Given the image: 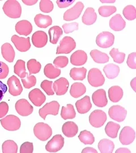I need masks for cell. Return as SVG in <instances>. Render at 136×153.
I'll return each mask as SVG.
<instances>
[{"label":"cell","mask_w":136,"mask_h":153,"mask_svg":"<svg viewBox=\"0 0 136 153\" xmlns=\"http://www.w3.org/2000/svg\"><path fill=\"white\" fill-rule=\"evenodd\" d=\"M27 66L30 76L32 74L38 73L42 68L41 64L35 59H31L28 61L27 62Z\"/></svg>","instance_id":"cell-41"},{"label":"cell","mask_w":136,"mask_h":153,"mask_svg":"<svg viewBox=\"0 0 136 153\" xmlns=\"http://www.w3.org/2000/svg\"><path fill=\"white\" fill-rule=\"evenodd\" d=\"M2 127L9 131L18 130L21 125L20 119L15 115H10L0 120Z\"/></svg>","instance_id":"cell-4"},{"label":"cell","mask_w":136,"mask_h":153,"mask_svg":"<svg viewBox=\"0 0 136 153\" xmlns=\"http://www.w3.org/2000/svg\"><path fill=\"white\" fill-rule=\"evenodd\" d=\"M109 100L111 102L117 103L123 98V90L119 86H112L109 88Z\"/></svg>","instance_id":"cell-26"},{"label":"cell","mask_w":136,"mask_h":153,"mask_svg":"<svg viewBox=\"0 0 136 153\" xmlns=\"http://www.w3.org/2000/svg\"><path fill=\"white\" fill-rule=\"evenodd\" d=\"M116 8L114 6H102L98 9L100 16L103 17H108L116 11Z\"/></svg>","instance_id":"cell-44"},{"label":"cell","mask_w":136,"mask_h":153,"mask_svg":"<svg viewBox=\"0 0 136 153\" xmlns=\"http://www.w3.org/2000/svg\"><path fill=\"white\" fill-rule=\"evenodd\" d=\"M103 71L109 79H114L119 75L120 68L114 64H109L104 67Z\"/></svg>","instance_id":"cell-32"},{"label":"cell","mask_w":136,"mask_h":153,"mask_svg":"<svg viewBox=\"0 0 136 153\" xmlns=\"http://www.w3.org/2000/svg\"><path fill=\"white\" fill-rule=\"evenodd\" d=\"M22 82L25 88L28 89L35 86L36 83V78L33 76H28V74L27 73L26 76L22 78Z\"/></svg>","instance_id":"cell-45"},{"label":"cell","mask_w":136,"mask_h":153,"mask_svg":"<svg viewBox=\"0 0 136 153\" xmlns=\"http://www.w3.org/2000/svg\"><path fill=\"white\" fill-rule=\"evenodd\" d=\"M1 53L6 60L13 62L15 58V51L10 43H6L1 47Z\"/></svg>","instance_id":"cell-25"},{"label":"cell","mask_w":136,"mask_h":153,"mask_svg":"<svg viewBox=\"0 0 136 153\" xmlns=\"http://www.w3.org/2000/svg\"><path fill=\"white\" fill-rule=\"evenodd\" d=\"M83 8V4L81 2H78L73 7L65 12L64 14V19L66 21H71L78 18Z\"/></svg>","instance_id":"cell-10"},{"label":"cell","mask_w":136,"mask_h":153,"mask_svg":"<svg viewBox=\"0 0 136 153\" xmlns=\"http://www.w3.org/2000/svg\"><path fill=\"white\" fill-rule=\"evenodd\" d=\"M34 21L38 27L43 28L48 27L52 23V19L51 16L42 14H39L35 16Z\"/></svg>","instance_id":"cell-28"},{"label":"cell","mask_w":136,"mask_h":153,"mask_svg":"<svg viewBox=\"0 0 136 153\" xmlns=\"http://www.w3.org/2000/svg\"><path fill=\"white\" fill-rule=\"evenodd\" d=\"M3 10L7 16L11 18H19L22 13L20 4L16 0L7 1L3 6Z\"/></svg>","instance_id":"cell-1"},{"label":"cell","mask_w":136,"mask_h":153,"mask_svg":"<svg viewBox=\"0 0 136 153\" xmlns=\"http://www.w3.org/2000/svg\"><path fill=\"white\" fill-rule=\"evenodd\" d=\"M93 103L98 107H104L108 103L106 92L103 89H99L93 93Z\"/></svg>","instance_id":"cell-18"},{"label":"cell","mask_w":136,"mask_h":153,"mask_svg":"<svg viewBox=\"0 0 136 153\" xmlns=\"http://www.w3.org/2000/svg\"><path fill=\"white\" fill-rule=\"evenodd\" d=\"M76 116V113L72 104H68L66 107H62L61 112V116L64 119H73Z\"/></svg>","instance_id":"cell-37"},{"label":"cell","mask_w":136,"mask_h":153,"mask_svg":"<svg viewBox=\"0 0 136 153\" xmlns=\"http://www.w3.org/2000/svg\"><path fill=\"white\" fill-rule=\"evenodd\" d=\"M62 131L66 137H74L78 131V127L75 123L68 121L62 126Z\"/></svg>","instance_id":"cell-24"},{"label":"cell","mask_w":136,"mask_h":153,"mask_svg":"<svg viewBox=\"0 0 136 153\" xmlns=\"http://www.w3.org/2000/svg\"><path fill=\"white\" fill-rule=\"evenodd\" d=\"M14 68L15 74H16L21 78H23L26 76L27 73L25 68V62L24 61L18 60L16 61Z\"/></svg>","instance_id":"cell-40"},{"label":"cell","mask_w":136,"mask_h":153,"mask_svg":"<svg viewBox=\"0 0 136 153\" xmlns=\"http://www.w3.org/2000/svg\"><path fill=\"white\" fill-rule=\"evenodd\" d=\"M87 60L86 53L82 50H78L71 56V62L75 66H81L85 64Z\"/></svg>","instance_id":"cell-20"},{"label":"cell","mask_w":136,"mask_h":153,"mask_svg":"<svg viewBox=\"0 0 136 153\" xmlns=\"http://www.w3.org/2000/svg\"><path fill=\"white\" fill-rule=\"evenodd\" d=\"M131 85L132 88L135 91H136V78H135L132 79V81L131 82Z\"/></svg>","instance_id":"cell-59"},{"label":"cell","mask_w":136,"mask_h":153,"mask_svg":"<svg viewBox=\"0 0 136 153\" xmlns=\"http://www.w3.org/2000/svg\"><path fill=\"white\" fill-rule=\"evenodd\" d=\"M49 36V41L52 44H56L57 43L60 37L62 35L63 31L61 28L58 26H54L50 28L48 30Z\"/></svg>","instance_id":"cell-30"},{"label":"cell","mask_w":136,"mask_h":153,"mask_svg":"<svg viewBox=\"0 0 136 153\" xmlns=\"http://www.w3.org/2000/svg\"><path fill=\"white\" fill-rule=\"evenodd\" d=\"M130 153L131 151L127 149V148H119L116 151V153Z\"/></svg>","instance_id":"cell-58"},{"label":"cell","mask_w":136,"mask_h":153,"mask_svg":"<svg viewBox=\"0 0 136 153\" xmlns=\"http://www.w3.org/2000/svg\"><path fill=\"white\" fill-rule=\"evenodd\" d=\"M77 111L81 114L87 113L92 107L90 98L88 96H85L81 99L78 100L76 103Z\"/></svg>","instance_id":"cell-21"},{"label":"cell","mask_w":136,"mask_h":153,"mask_svg":"<svg viewBox=\"0 0 136 153\" xmlns=\"http://www.w3.org/2000/svg\"><path fill=\"white\" fill-rule=\"evenodd\" d=\"M107 120L106 114L102 110L94 111L89 116V122L95 128H100L103 126Z\"/></svg>","instance_id":"cell-7"},{"label":"cell","mask_w":136,"mask_h":153,"mask_svg":"<svg viewBox=\"0 0 136 153\" xmlns=\"http://www.w3.org/2000/svg\"><path fill=\"white\" fill-rule=\"evenodd\" d=\"M114 142L109 139L104 138L100 140L98 143V149L102 153H111L114 150Z\"/></svg>","instance_id":"cell-31"},{"label":"cell","mask_w":136,"mask_h":153,"mask_svg":"<svg viewBox=\"0 0 136 153\" xmlns=\"http://www.w3.org/2000/svg\"><path fill=\"white\" fill-rule=\"evenodd\" d=\"M16 109L17 113L22 116H27L33 113V108L26 99H21L16 103Z\"/></svg>","instance_id":"cell-13"},{"label":"cell","mask_w":136,"mask_h":153,"mask_svg":"<svg viewBox=\"0 0 136 153\" xmlns=\"http://www.w3.org/2000/svg\"><path fill=\"white\" fill-rule=\"evenodd\" d=\"M7 90V86L0 81V101L4 98L5 94Z\"/></svg>","instance_id":"cell-55"},{"label":"cell","mask_w":136,"mask_h":153,"mask_svg":"<svg viewBox=\"0 0 136 153\" xmlns=\"http://www.w3.org/2000/svg\"><path fill=\"white\" fill-rule=\"evenodd\" d=\"M33 133L39 140L45 141L52 136V130L48 124L44 123H39L34 126Z\"/></svg>","instance_id":"cell-2"},{"label":"cell","mask_w":136,"mask_h":153,"mask_svg":"<svg viewBox=\"0 0 136 153\" xmlns=\"http://www.w3.org/2000/svg\"><path fill=\"white\" fill-rule=\"evenodd\" d=\"M109 55L112 57L114 62L118 64L123 63L125 60V53L120 52L119 49L117 48H114L111 49L109 52Z\"/></svg>","instance_id":"cell-43"},{"label":"cell","mask_w":136,"mask_h":153,"mask_svg":"<svg viewBox=\"0 0 136 153\" xmlns=\"http://www.w3.org/2000/svg\"><path fill=\"white\" fill-rule=\"evenodd\" d=\"M76 47L75 40L70 36H65L60 41V45L57 48L56 54H69Z\"/></svg>","instance_id":"cell-5"},{"label":"cell","mask_w":136,"mask_h":153,"mask_svg":"<svg viewBox=\"0 0 136 153\" xmlns=\"http://www.w3.org/2000/svg\"><path fill=\"white\" fill-rule=\"evenodd\" d=\"M33 150V146L31 142H24L20 148L21 153H32Z\"/></svg>","instance_id":"cell-50"},{"label":"cell","mask_w":136,"mask_h":153,"mask_svg":"<svg viewBox=\"0 0 136 153\" xmlns=\"http://www.w3.org/2000/svg\"><path fill=\"white\" fill-rule=\"evenodd\" d=\"M9 72L8 66L5 63L0 61V79H5L7 76Z\"/></svg>","instance_id":"cell-51"},{"label":"cell","mask_w":136,"mask_h":153,"mask_svg":"<svg viewBox=\"0 0 136 153\" xmlns=\"http://www.w3.org/2000/svg\"><path fill=\"white\" fill-rule=\"evenodd\" d=\"M7 84L9 86V91L11 95L16 97L22 93L23 88L21 82L15 76H12L8 79Z\"/></svg>","instance_id":"cell-14"},{"label":"cell","mask_w":136,"mask_h":153,"mask_svg":"<svg viewBox=\"0 0 136 153\" xmlns=\"http://www.w3.org/2000/svg\"><path fill=\"white\" fill-rule=\"evenodd\" d=\"M69 63L68 58L66 56H59L57 57L54 61V64L57 68H64L66 67Z\"/></svg>","instance_id":"cell-48"},{"label":"cell","mask_w":136,"mask_h":153,"mask_svg":"<svg viewBox=\"0 0 136 153\" xmlns=\"http://www.w3.org/2000/svg\"><path fill=\"white\" fill-rule=\"evenodd\" d=\"M82 153H97L98 152L95 149H94V148L87 147V148H85L84 149H83V150L82 151Z\"/></svg>","instance_id":"cell-56"},{"label":"cell","mask_w":136,"mask_h":153,"mask_svg":"<svg viewBox=\"0 0 136 153\" xmlns=\"http://www.w3.org/2000/svg\"><path fill=\"white\" fill-rule=\"evenodd\" d=\"M60 108V104L57 101H52L47 103L43 107L39 109V114L41 117L45 120L46 116L48 115L56 116L58 115Z\"/></svg>","instance_id":"cell-8"},{"label":"cell","mask_w":136,"mask_h":153,"mask_svg":"<svg viewBox=\"0 0 136 153\" xmlns=\"http://www.w3.org/2000/svg\"><path fill=\"white\" fill-rule=\"evenodd\" d=\"M48 42L47 33L43 31H38L34 33L32 36V42L35 47L37 48L44 47Z\"/></svg>","instance_id":"cell-19"},{"label":"cell","mask_w":136,"mask_h":153,"mask_svg":"<svg viewBox=\"0 0 136 153\" xmlns=\"http://www.w3.org/2000/svg\"><path fill=\"white\" fill-rule=\"evenodd\" d=\"M120 128V126L112 121H109L105 127L106 134L112 138H115L117 136V133Z\"/></svg>","instance_id":"cell-36"},{"label":"cell","mask_w":136,"mask_h":153,"mask_svg":"<svg viewBox=\"0 0 136 153\" xmlns=\"http://www.w3.org/2000/svg\"><path fill=\"white\" fill-rule=\"evenodd\" d=\"M86 91L85 86L81 82H76L72 84L70 90L71 96L74 98H77L84 95Z\"/></svg>","instance_id":"cell-29"},{"label":"cell","mask_w":136,"mask_h":153,"mask_svg":"<svg viewBox=\"0 0 136 153\" xmlns=\"http://www.w3.org/2000/svg\"><path fill=\"white\" fill-rule=\"evenodd\" d=\"M74 0H60V1H57L56 3L57 4V6L60 8H65L66 7H68L71 5L74 2Z\"/></svg>","instance_id":"cell-54"},{"label":"cell","mask_w":136,"mask_h":153,"mask_svg":"<svg viewBox=\"0 0 136 153\" xmlns=\"http://www.w3.org/2000/svg\"><path fill=\"white\" fill-rule=\"evenodd\" d=\"M136 53L133 52L128 56V59H127V65L128 66L133 69H136Z\"/></svg>","instance_id":"cell-52"},{"label":"cell","mask_w":136,"mask_h":153,"mask_svg":"<svg viewBox=\"0 0 136 153\" xmlns=\"http://www.w3.org/2000/svg\"><path fill=\"white\" fill-rule=\"evenodd\" d=\"M30 101L36 107L41 106L45 102L46 97L43 92L39 88H34L28 94Z\"/></svg>","instance_id":"cell-16"},{"label":"cell","mask_w":136,"mask_h":153,"mask_svg":"<svg viewBox=\"0 0 136 153\" xmlns=\"http://www.w3.org/2000/svg\"><path fill=\"white\" fill-rule=\"evenodd\" d=\"M52 81H49L48 80H44L41 83L40 86L48 95H54V92L52 88Z\"/></svg>","instance_id":"cell-47"},{"label":"cell","mask_w":136,"mask_h":153,"mask_svg":"<svg viewBox=\"0 0 136 153\" xmlns=\"http://www.w3.org/2000/svg\"><path fill=\"white\" fill-rule=\"evenodd\" d=\"M90 55L93 60L98 64H104L109 62V57L106 53L102 52L97 49H94L90 52Z\"/></svg>","instance_id":"cell-33"},{"label":"cell","mask_w":136,"mask_h":153,"mask_svg":"<svg viewBox=\"0 0 136 153\" xmlns=\"http://www.w3.org/2000/svg\"><path fill=\"white\" fill-rule=\"evenodd\" d=\"M78 138L85 145H92L95 141V138L90 131L84 130L81 131Z\"/></svg>","instance_id":"cell-38"},{"label":"cell","mask_w":136,"mask_h":153,"mask_svg":"<svg viewBox=\"0 0 136 153\" xmlns=\"http://www.w3.org/2000/svg\"><path fill=\"white\" fill-rule=\"evenodd\" d=\"M9 111V105L5 102L0 103V119L4 117Z\"/></svg>","instance_id":"cell-53"},{"label":"cell","mask_w":136,"mask_h":153,"mask_svg":"<svg viewBox=\"0 0 136 153\" xmlns=\"http://www.w3.org/2000/svg\"><path fill=\"white\" fill-rule=\"evenodd\" d=\"M125 18L129 21H133L136 18V9L133 5H128L125 7L123 11Z\"/></svg>","instance_id":"cell-42"},{"label":"cell","mask_w":136,"mask_h":153,"mask_svg":"<svg viewBox=\"0 0 136 153\" xmlns=\"http://www.w3.org/2000/svg\"><path fill=\"white\" fill-rule=\"evenodd\" d=\"M64 145V138L60 134H56L48 141L45 146V149L50 153L59 152Z\"/></svg>","instance_id":"cell-9"},{"label":"cell","mask_w":136,"mask_h":153,"mask_svg":"<svg viewBox=\"0 0 136 153\" xmlns=\"http://www.w3.org/2000/svg\"><path fill=\"white\" fill-rule=\"evenodd\" d=\"M16 33L21 35L27 36L32 32L33 26L28 21H20L16 25Z\"/></svg>","instance_id":"cell-22"},{"label":"cell","mask_w":136,"mask_h":153,"mask_svg":"<svg viewBox=\"0 0 136 153\" xmlns=\"http://www.w3.org/2000/svg\"><path fill=\"white\" fill-rule=\"evenodd\" d=\"M11 42L13 43L16 49L20 52H26L31 47L29 37L25 38L14 35L11 37Z\"/></svg>","instance_id":"cell-15"},{"label":"cell","mask_w":136,"mask_h":153,"mask_svg":"<svg viewBox=\"0 0 136 153\" xmlns=\"http://www.w3.org/2000/svg\"><path fill=\"white\" fill-rule=\"evenodd\" d=\"M44 73L48 78L54 79L61 74V70L52 64H48L44 67Z\"/></svg>","instance_id":"cell-34"},{"label":"cell","mask_w":136,"mask_h":153,"mask_svg":"<svg viewBox=\"0 0 136 153\" xmlns=\"http://www.w3.org/2000/svg\"><path fill=\"white\" fill-rule=\"evenodd\" d=\"M136 133L133 128L130 126L124 127L120 132L119 140L124 145H130L135 140Z\"/></svg>","instance_id":"cell-11"},{"label":"cell","mask_w":136,"mask_h":153,"mask_svg":"<svg viewBox=\"0 0 136 153\" xmlns=\"http://www.w3.org/2000/svg\"><path fill=\"white\" fill-rule=\"evenodd\" d=\"M97 15L93 7H88L82 16V22L86 25H91L96 22Z\"/></svg>","instance_id":"cell-27"},{"label":"cell","mask_w":136,"mask_h":153,"mask_svg":"<svg viewBox=\"0 0 136 153\" xmlns=\"http://www.w3.org/2000/svg\"><path fill=\"white\" fill-rule=\"evenodd\" d=\"M86 72L85 68H73L70 71V76L74 81H83L86 78Z\"/></svg>","instance_id":"cell-35"},{"label":"cell","mask_w":136,"mask_h":153,"mask_svg":"<svg viewBox=\"0 0 136 153\" xmlns=\"http://www.w3.org/2000/svg\"><path fill=\"white\" fill-rule=\"evenodd\" d=\"M69 86V82L67 79L61 77L56 81H54L53 85L54 92L57 95H63L68 91Z\"/></svg>","instance_id":"cell-17"},{"label":"cell","mask_w":136,"mask_h":153,"mask_svg":"<svg viewBox=\"0 0 136 153\" xmlns=\"http://www.w3.org/2000/svg\"><path fill=\"white\" fill-rule=\"evenodd\" d=\"M87 80L91 86L95 88L103 86L105 82L104 76L98 68H92L89 71Z\"/></svg>","instance_id":"cell-3"},{"label":"cell","mask_w":136,"mask_h":153,"mask_svg":"<svg viewBox=\"0 0 136 153\" xmlns=\"http://www.w3.org/2000/svg\"><path fill=\"white\" fill-rule=\"evenodd\" d=\"M22 2L26 5L31 6L36 4L38 0H23Z\"/></svg>","instance_id":"cell-57"},{"label":"cell","mask_w":136,"mask_h":153,"mask_svg":"<svg viewBox=\"0 0 136 153\" xmlns=\"http://www.w3.org/2000/svg\"><path fill=\"white\" fill-rule=\"evenodd\" d=\"M40 9L44 12L48 13L52 11L54 9V4L51 1L49 0H42L40 2Z\"/></svg>","instance_id":"cell-46"},{"label":"cell","mask_w":136,"mask_h":153,"mask_svg":"<svg viewBox=\"0 0 136 153\" xmlns=\"http://www.w3.org/2000/svg\"><path fill=\"white\" fill-rule=\"evenodd\" d=\"M126 23L120 14H117L111 18L109 21V26L115 31H120L125 27Z\"/></svg>","instance_id":"cell-23"},{"label":"cell","mask_w":136,"mask_h":153,"mask_svg":"<svg viewBox=\"0 0 136 153\" xmlns=\"http://www.w3.org/2000/svg\"><path fill=\"white\" fill-rule=\"evenodd\" d=\"M2 153H16L18 152V145L12 140H7L3 143L2 146Z\"/></svg>","instance_id":"cell-39"},{"label":"cell","mask_w":136,"mask_h":153,"mask_svg":"<svg viewBox=\"0 0 136 153\" xmlns=\"http://www.w3.org/2000/svg\"><path fill=\"white\" fill-rule=\"evenodd\" d=\"M62 28L65 33H73V31L78 30V23L77 22L65 23L62 25Z\"/></svg>","instance_id":"cell-49"},{"label":"cell","mask_w":136,"mask_h":153,"mask_svg":"<svg viewBox=\"0 0 136 153\" xmlns=\"http://www.w3.org/2000/svg\"><path fill=\"white\" fill-rule=\"evenodd\" d=\"M114 36L112 33L104 31L100 33L96 39V43L99 47L107 48L114 43Z\"/></svg>","instance_id":"cell-6"},{"label":"cell","mask_w":136,"mask_h":153,"mask_svg":"<svg viewBox=\"0 0 136 153\" xmlns=\"http://www.w3.org/2000/svg\"><path fill=\"white\" fill-rule=\"evenodd\" d=\"M109 115L114 120L122 122L125 120L127 111L121 105H113L109 109Z\"/></svg>","instance_id":"cell-12"}]
</instances>
